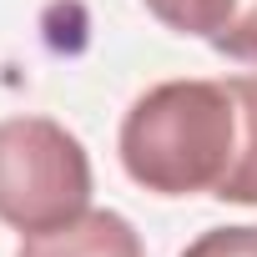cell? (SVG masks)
I'll use <instances>...</instances> for the list:
<instances>
[{
    "label": "cell",
    "mask_w": 257,
    "mask_h": 257,
    "mask_svg": "<svg viewBox=\"0 0 257 257\" xmlns=\"http://www.w3.org/2000/svg\"><path fill=\"white\" fill-rule=\"evenodd\" d=\"M121 167L157 197H197L222 187L237 152V101L227 81H162L121 121Z\"/></svg>",
    "instance_id": "cell-1"
},
{
    "label": "cell",
    "mask_w": 257,
    "mask_h": 257,
    "mask_svg": "<svg viewBox=\"0 0 257 257\" xmlns=\"http://www.w3.org/2000/svg\"><path fill=\"white\" fill-rule=\"evenodd\" d=\"M177 36H202L212 51L257 66V0H187Z\"/></svg>",
    "instance_id": "cell-4"
},
{
    "label": "cell",
    "mask_w": 257,
    "mask_h": 257,
    "mask_svg": "<svg viewBox=\"0 0 257 257\" xmlns=\"http://www.w3.org/2000/svg\"><path fill=\"white\" fill-rule=\"evenodd\" d=\"M16 257H147V247L121 212L86 207L81 217H71L51 232H31Z\"/></svg>",
    "instance_id": "cell-3"
},
{
    "label": "cell",
    "mask_w": 257,
    "mask_h": 257,
    "mask_svg": "<svg viewBox=\"0 0 257 257\" xmlns=\"http://www.w3.org/2000/svg\"><path fill=\"white\" fill-rule=\"evenodd\" d=\"M227 86L237 101V152H232V167H227L217 197L257 207V76H227Z\"/></svg>",
    "instance_id": "cell-5"
},
{
    "label": "cell",
    "mask_w": 257,
    "mask_h": 257,
    "mask_svg": "<svg viewBox=\"0 0 257 257\" xmlns=\"http://www.w3.org/2000/svg\"><path fill=\"white\" fill-rule=\"evenodd\" d=\"M182 257H257V227H212L187 242Z\"/></svg>",
    "instance_id": "cell-6"
},
{
    "label": "cell",
    "mask_w": 257,
    "mask_h": 257,
    "mask_svg": "<svg viewBox=\"0 0 257 257\" xmlns=\"http://www.w3.org/2000/svg\"><path fill=\"white\" fill-rule=\"evenodd\" d=\"M147 11H152L162 26H172V31H177V21H182V11H187V0H147Z\"/></svg>",
    "instance_id": "cell-7"
},
{
    "label": "cell",
    "mask_w": 257,
    "mask_h": 257,
    "mask_svg": "<svg viewBox=\"0 0 257 257\" xmlns=\"http://www.w3.org/2000/svg\"><path fill=\"white\" fill-rule=\"evenodd\" d=\"M91 207V157L51 116L0 121V222L16 232H51Z\"/></svg>",
    "instance_id": "cell-2"
}]
</instances>
